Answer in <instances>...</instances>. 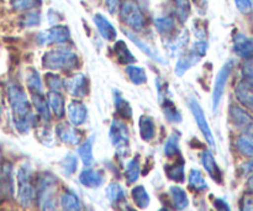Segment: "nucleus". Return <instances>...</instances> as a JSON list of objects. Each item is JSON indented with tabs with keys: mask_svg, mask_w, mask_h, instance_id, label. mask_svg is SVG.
Segmentation results:
<instances>
[{
	"mask_svg": "<svg viewBox=\"0 0 253 211\" xmlns=\"http://www.w3.org/2000/svg\"><path fill=\"white\" fill-rule=\"evenodd\" d=\"M7 99L12 111L15 128L21 133L29 132L35 124V116L26 91L19 84L11 83L7 86Z\"/></svg>",
	"mask_w": 253,
	"mask_h": 211,
	"instance_id": "nucleus-1",
	"label": "nucleus"
},
{
	"mask_svg": "<svg viewBox=\"0 0 253 211\" xmlns=\"http://www.w3.org/2000/svg\"><path fill=\"white\" fill-rule=\"evenodd\" d=\"M42 66L51 72H71L76 71L79 66V57L73 49L61 44L53 49H49L42 57Z\"/></svg>",
	"mask_w": 253,
	"mask_h": 211,
	"instance_id": "nucleus-2",
	"label": "nucleus"
},
{
	"mask_svg": "<svg viewBox=\"0 0 253 211\" xmlns=\"http://www.w3.org/2000/svg\"><path fill=\"white\" fill-rule=\"evenodd\" d=\"M120 19L131 31L140 32L146 27L147 20L140 5L135 0H124L119 7Z\"/></svg>",
	"mask_w": 253,
	"mask_h": 211,
	"instance_id": "nucleus-3",
	"label": "nucleus"
},
{
	"mask_svg": "<svg viewBox=\"0 0 253 211\" xmlns=\"http://www.w3.org/2000/svg\"><path fill=\"white\" fill-rule=\"evenodd\" d=\"M17 200L20 205L29 208L37 197V190L32 183L31 169L26 166H22L17 170Z\"/></svg>",
	"mask_w": 253,
	"mask_h": 211,
	"instance_id": "nucleus-4",
	"label": "nucleus"
},
{
	"mask_svg": "<svg viewBox=\"0 0 253 211\" xmlns=\"http://www.w3.org/2000/svg\"><path fill=\"white\" fill-rule=\"evenodd\" d=\"M36 40L41 46H52V44L61 46L71 40V32L64 25H53L48 30L40 32Z\"/></svg>",
	"mask_w": 253,
	"mask_h": 211,
	"instance_id": "nucleus-5",
	"label": "nucleus"
},
{
	"mask_svg": "<svg viewBox=\"0 0 253 211\" xmlns=\"http://www.w3.org/2000/svg\"><path fill=\"white\" fill-rule=\"evenodd\" d=\"M232 71H234V62L229 61L227 63H225L224 66H222V68L220 69L216 78H215L214 88H212V99H211L212 111H214V113H216L217 108H219L220 103H221V99L225 93V88H226V84L227 82H229Z\"/></svg>",
	"mask_w": 253,
	"mask_h": 211,
	"instance_id": "nucleus-6",
	"label": "nucleus"
},
{
	"mask_svg": "<svg viewBox=\"0 0 253 211\" xmlns=\"http://www.w3.org/2000/svg\"><path fill=\"white\" fill-rule=\"evenodd\" d=\"M109 137H110L111 143L114 147L118 150L120 155H126L128 148V141H130V135H128L127 126L124 121L115 119L110 125V131H109Z\"/></svg>",
	"mask_w": 253,
	"mask_h": 211,
	"instance_id": "nucleus-7",
	"label": "nucleus"
},
{
	"mask_svg": "<svg viewBox=\"0 0 253 211\" xmlns=\"http://www.w3.org/2000/svg\"><path fill=\"white\" fill-rule=\"evenodd\" d=\"M63 89L76 99H82L86 96L89 91L88 78L81 72L71 74L63 81Z\"/></svg>",
	"mask_w": 253,
	"mask_h": 211,
	"instance_id": "nucleus-8",
	"label": "nucleus"
},
{
	"mask_svg": "<svg viewBox=\"0 0 253 211\" xmlns=\"http://www.w3.org/2000/svg\"><path fill=\"white\" fill-rule=\"evenodd\" d=\"M189 108H190V111H192L193 116H194L195 123H197L198 127H199V130L202 131L203 136H204L205 141L209 143L210 147L214 148L215 147L214 135H212L211 128H210L209 123H208L207 116H205L202 105H200L199 101H198L195 98H190L189 99Z\"/></svg>",
	"mask_w": 253,
	"mask_h": 211,
	"instance_id": "nucleus-9",
	"label": "nucleus"
},
{
	"mask_svg": "<svg viewBox=\"0 0 253 211\" xmlns=\"http://www.w3.org/2000/svg\"><path fill=\"white\" fill-rule=\"evenodd\" d=\"M229 114L232 124L237 128L242 130L247 135L253 136V118L249 111L240 108L239 105H231L229 109Z\"/></svg>",
	"mask_w": 253,
	"mask_h": 211,
	"instance_id": "nucleus-10",
	"label": "nucleus"
},
{
	"mask_svg": "<svg viewBox=\"0 0 253 211\" xmlns=\"http://www.w3.org/2000/svg\"><path fill=\"white\" fill-rule=\"evenodd\" d=\"M56 136L66 145L77 146L83 140V133L69 123H59L56 126Z\"/></svg>",
	"mask_w": 253,
	"mask_h": 211,
	"instance_id": "nucleus-11",
	"label": "nucleus"
},
{
	"mask_svg": "<svg viewBox=\"0 0 253 211\" xmlns=\"http://www.w3.org/2000/svg\"><path fill=\"white\" fill-rule=\"evenodd\" d=\"M66 114L68 115L69 124L78 127L85 124L88 119V108L81 99H74L69 101V104L66 108Z\"/></svg>",
	"mask_w": 253,
	"mask_h": 211,
	"instance_id": "nucleus-12",
	"label": "nucleus"
},
{
	"mask_svg": "<svg viewBox=\"0 0 253 211\" xmlns=\"http://www.w3.org/2000/svg\"><path fill=\"white\" fill-rule=\"evenodd\" d=\"M124 32H125L126 36H127L128 39H130L131 41H132L133 43H135L136 46H137L138 48H140L141 51L143 52V53L147 54V56L150 57L151 59H153V61L157 62V63H160V64H166V63H167V62H166V59L163 58L162 54L158 53V52L156 51V49L153 48V47L151 46V44H148L147 42L145 41V40L141 39V37L138 36V35L136 34V32L131 31V30H126V29H124Z\"/></svg>",
	"mask_w": 253,
	"mask_h": 211,
	"instance_id": "nucleus-13",
	"label": "nucleus"
},
{
	"mask_svg": "<svg viewBox=\"0 0 253 211\" xmlns=\"http://www.w3.org/2000/svg\"><path fill=\"white\" fill-rule=\"evenodd\" d=\"M79 182L82 185L90 189H96L101 187L105 182V175L101 169H95V168H85L79 174Z\"/></svg>",
	"mask_w": 253,
	"mask_h": 211,
	"instance_id": "nucleus-14",
	"label": "nucleus"
},
{
	"mask_svg": "<svg viewBox=\"0 0 253 211\" xmlns=\"http://www.w3.org/2000/svg\"><path fill=\"white\" fill-rule=\"evenodd\" d=\"M202 58H203L202 54H200L199 52L195 51L193 47L189 49V52H187V53L183 52V53L179 56V58H178L177 64H175V68H174L175 74L182 77L183 74L187 73V72L189 71L192 67H194Z\"/></svg>",
	"mask_w": 253,
	"mask_h": 211,
	"instance_id": "nucleus-15",
	"label": "nucleus"
},
{
	"mask_svg": "<svg viewBox=\"0 0 253 211\" xmlns=\"http://www.w3.org/2000/svg\"><path fill=\"white\" fill-rule=\"evenodd\" d=\"M234 52L244 59L253 58V37L244 34H236L234 36Z\"/></svg>",
	"mask_w": 253,
	"mask_h": 211,
	"instance_id": "nucleus-16",
	"label": "nucleus"
},
{
	"mask_svg": "<svg viewBox=\"0 0 253 211\" xmlns=\"http://www.w3.org/2000/svg\"><path fill=\"white\" fill-rule=\"evenodd\" d=\"M14 193L12 184V168L9 163L0 166V203Z\"/></svg>",
	"mask_w": 253,
	"mask_h": 211,
	"instance_id": "nucleus-17",
	"label": "nucleus"
},
{
	"mask_svg": "<svg viewBox=\"0 0 253 211\" xmlns=\"http://www.w3.org/2000/svg\"><path fill=\"white\" fill-rule=\"evenodd\" d=\"M93 21L95 24V27L98 29L99 34L103 37L105 41L113 42L116 40V36H118V31L114 27V25L104 16L103 14H95L93 16Z\"/></svg>",
	"mask_w": 253,
	"mask_h": 211,
	"instance_id": "nucleus-18",
	"label": "nucleus"
},
{
	"mask_svg": "<svg viewBox=\"0 0 253 211\" xmlns=\"http://www.w3.org/2000/svg\"><path fill=\"white\" fill-rule=\"evenodd\" d=\"M158 100H160L161 106H162V110H163V114H165L166 119H167L169 123H174V124L182 123L183 120L182 114H180V111L178 110L175 104L170 100L168 94H166V95H162V96H158Z\"/></svg>",
	"mask_w": 253,
	"mask_h": 211,
	"instance_id": "nucleus-19",
	"label": "nucleus"
},
{
	"mask_svg": "<svg viewBox=\"0 0 253 211\" xmlns=\"http://www.w3.org/2000/svg\"><path fill=\"white\" fill-rule=\"evenodd\" d=\"M47 101H48L49 109L56 118L62 119L66 116V99L61 91H48Z\"/></svg>",
	"mask_w": 253,
	"mask_h": 211,
	"instance_id": "nucleus-20",
	"label": "nucleus"
},
{
	"mask_svg": "<svg viewBox=\"0 0 253 211\" xmlns=\"http://www.w3.org/2000/svg\"><path fill=\"white\" fill-rule=\"evenodd\" d=\"M202 163L208 174H209L215 182H222V172L219 168V166H217L216 161H215L214 156H212V153L210 152V151H204V152H203Z\"/></svg>",
	"mask_w": 253,
	"mask_h": 211,
	"instance_id": "nucleus-21",
	"label": "nucleus"
},
{
	"mask_svg": "<svg viewBox=\"0 0 253 211\" xmlns=\"http://www.w3.org/2000/svg\"><path fill=\"white\" fill-rule=\"evenodd\" d=\"M235 95L241 105L253 111V86L246 82H240L235 88Z\"/></svg>",
	"mask_w": 253,
	"mask_h": 211,
	"instance_id": "nucleus-22",
	"label": "nucleus"
},
{
	"mask_svg": "<svg viewBox=\"0 0 253 211\" xmlns=\"http://www.w3.org/2000/svg\"><path fill=\"white\" fill-rule=\"evenodd\" d=\"M32 105L36 109V113L40 118L42 119L43 123H49L51 121V109H49L47 98L43 95V93L31 94Z\"/></svg>",
	"mask_w": 253,
	"mask_h": 211,
	"instance_id": "nucleus-23",
	"label": "nucleus"
},
{
	"mask_svg": "<svg viewBox=\"0 0 253 211\" xmlns=\"http://www.w3.org/2000/svg\"><path fill=\"white\" fill-rule=\"evenodd\" d=\"M94 140H95V136H89L86 140H84L83 142L79 143L78 148H77V153H78V156L81 157L83 165L86 166V167H90L91 165H94Z\"/></svg>",
	"mask_w": 253,
	"mask_h": 211,
	"instance_id": "nucleus-24",
	"label": "nucleus"
},
{
	"mask_svg": "<svg viewBox=\"0 0 253 211\" xmlns=\"http://www.w3.org/2000/svg\"><path fill=\"white\" fill-rule=\"evenodd\" d=\"M114 53H115L116 61L120 64H125V66H130L136 62L135 56L130 52L127 44L124 41H118L114 44Z\"/></svg>",
	"mask_w": 253,
	"mask_h": 211,
	"instance_id": "nucleus-25",
	"label": "nucleus"
},
{
	"mask_svg": "<svg viewBox=\"0 0 253 211\" xmlns=\"http://www.w3.org/2000/svg\"><path fill=\"white\" fill-rule=\"evenodd\" d=\"M184 168H185L184 161H183L182 157H179V160L173 162L172 165L166 166L165 172L170 180H174V182H178V183H183L185 180Z\"/></svg>",
	"mask_w": 253,
	"mask_h": 211,
	"instance_id": "nucleus-26",
	"label": "nucleus"
},
{
	"mask_svg": "<svg viewBox=\"0 0 253 211\" xmlns=\"http://www.w3.org/2000/svg\"><path fill=\"white\" fill-rule=\"evenodd\" d=\"M114 105L118 115L124 120H130L132 118V108L130 103L119 93V90L114 91Z\"/></svg>",
	"mask_w": 253,
	"mask_h": 211,
	"instance_id": "nucleus-27",
	"label": "nucleus"
},
{
	"mask_svg": "<svg viewBox=\"0 0 253 211\" xmlns=\"http://www.w3.org/2000/svg\"><path fill=\"white\" fill-rule=\"evenodd\" d=\"M138 127H140V135L142 140L151 141L156 136V124L151 116L143 115L138 121Z\"/></svg>",
	"mask_w": 253,
	"mask_h": 211,
	"instance_id": "nucleus-28",
	"label": "nucleus"
},
{
	"mask_svg": "<svg viewBox=\"0 0 253 211\" xmlns=\"http://www.w3.org/2000/svg\"><path fill=\"white\" fill-rule=\"evenodd\" d=\"M155 27L158 34L163 36H172L175 31V19L172 16H160L155 19Z\"/></svg>",
	"mask_w": 253,
	"mask_h": 211,
	"instance_id": "nucleus-29",
	"label": "nucleus"
},
{
	"mask_svg": "<svg viewBox=\"0 0 253 211\" xmlns=\"http://www.w3.org/2000/svg\"><path fill=\"white\" fill-rule=\"evenodd\" d=\"M61 207L64 211H82V202L76 193L67 190L61 197Z\"/></svg>",
	"mask_w": 253,
	"mask_h": 211,
	"instance_id": "nucleus-30",
	"label": "nucleus"
},
{
	"mask_svg": "<svg viewBox=\"0 0 253 211\" xmlns=\"http://www.w3.org/2000/svg\"><path fill=\"white\" fill-rule=\"evenodd\" d=\"M169 195L175 209L179 211L187 209L189 205V199H188V195L184 189H182L180 187H172L169 189Z\"/></svg>",
	"mask_w": 253,
	"mask_h": 211,
	"instance_id": "nucleus-31",
	"label": "nucleus"
},
{
	"mask_svg": "<svg viewBox=\"0 0 253 211\" xmlns=\"http://www.w3.org/2000/svg\"><path fill=\"white\" fill-rule=\"evenodd\" d=\"M105 194L106 198H108L109 202L111 204H121V203L125 202V198H126V193L124 190V188L121 187L119 183H110V184L106 187L105 190Z\"/></svg>",
	"mask_w": 253,
	"mask_h": 211,
	"instance_id": "nucleus-32",
	"label": "nucleus"
},
{
	"mask_svg": "<svg viewBox=\"0 0 253 211\" xmlns=\"http://www.w3.org/2000/svg\"><path fill=\"white\" fill-rule=\"evenodd\" d=\"M189 41V35L187 31H182L179 35L173 37L172 41L168 43V51L174 56V54H182L184 48L187 47Z\"/></svg>",
	"mask_w": 253,
	"mask_h": 211,
	"instance_id": "nucleus-33",
	"label": "nucleus"
},
{
	"mask_svg": "<svg viewBox=\"0 0 253 211\" xmlns=\"http://www.w3.org/2000/svg\"><path fill=\"white\" fill-rule=\"evenodd\" d=\"M125 72L131 83L136 84V85H142L147 82V74H146V71L142 67L130 64V66H126Z\"/></svg>",
	"mask_w": 253,
	"mask_h": 211,
	"instance_id": "nucleus-34",
	"label": "nucleus"
},
{
	"mask_svg": "<svg viewBox=\"0 0 253 211\" xmlns=\"http://www.w3.org/2000/svg\"><path fill=\"white\" fill-rule=\"evenodd\" d=\"M26 85L30 94L43 93V82H42V78L39 74V72H36L35 69H32V71L27 73Z\"/></svg>",
	"mask_w": 253,
	"mask_h": 211,
	"instance_id": "nucleus-35",
	"label": "nucleus"
},
{
	"mask_svg": "<svg viewBox=\"0 0 253 211\" xmlns=\"http://www.w3.org/2000/svg\"><path fill=\"white\" fill-rule=\"evenodd\" d=\"M188 183H189V187L195 192H204V190L208 189L207 180H205L204 175L199 169L190 170Z\"/></svg>",
	"mask_w": 253,
	"mask_h": 211,
	"instance_id": "nucleus-36",
	"label": "nucleus"
},
{
	"mask_svg": "<svg viewBox=\"0 0 253 211\" xmlns=\"http://www.w3.org/2000/svg\"><path fill=\"white\" fill-rule=\"evenodd\" d=\"M131 195H132L133 203L136 204V207L140 208V209H146L150 205V195H148L147 190L142 187V185H137V187L132 188L131 190Z\"/></svg>",
	"mask_w": 253,
	"mask_h": 211,
	"instance_id": "nucleus-37",
	"label": "nucleus"
},
{
	"mask_svg": "<svg viewBox=\"0 0 253 211\" xmlns=\"http://www.w3.org/2000/svg\"><path fill=\"white\" fill-rule=\"evenodd\" d=\"M179 137L180 135L178 132H173L172 135L168 137L167 142L165 145V155L168 158L172 157H182L180 156V148H179Z\"/></svg>",
	"mask_w": 253,
	"mask_h": 211,
	"instance_id": "nucleus-38",
	"label": "nucleus"
},
{
	"mask_svg": "<svg viewBox=\"0 0 253 211\" xmlns=\"http://www.w3.org/2000/svg\"><path fill=\"white\" fill-rule=\"evenodd\" d=\"M141 172V166L138 158H132L131 161H128L127 165L125 168V178L127 180L128 184H132V183L137 182L138 177H140Z\"/></svg>",
	"mask_w": 253,
	"mask_h": 211,
	"instance_id": "nucleus-39",
	"label": "nucleus"
},
{
	"mask_svg": "<svg viewBox=\"0 0 253 211\" xmlns=\"http://www.w3.org/2000/svg\"><path fill=\"white\" fill-rule=\"evenodd\" d=\"M236 147L246 157H253V136L247 133L240 136L237 138Z\"/></svg>",
	"mask_w": 253,
	"mask_h": 211,
	"instance_id": "nucleus-40",
	"label": "nucleus"
},
{
	"mask_svg": "<svg viewBox=\"0 0 253 211\" xmlns=\"http://www.w3.org/2000/svg\"><path fill=\"white\" fill-rule=\"evenodd\" d=\"M77 168H78V160L73 153H68L61 162V172L66 177H71L76 173Z\"/></svg>",
	"mask_w": 253,
	"mask_h": 211,
	"instance_id": "nucleus-41",
	"label": "nucleus"
},
{
	"mask_svg": "<svg viewBox=\"0 0 253 211\" xmlns=\"http://www.w3.org/2000/svg\"><path fill=\"white\" fill-rule=\"evenodd\" d=\"M44 83L49 91H62L63 90V79L56 72H47L44 74Z\"/></svg>",
	"mask_w": 253,
	"mask_h": 211,
	"instance_id": "nucleus-42",
	"label": "nucleus"
},
{
	"mask_svg": "<svg viewBox=\"0 0 253 211\" xmlns=\"http://www.w3.org/2000/svg\"><path fill=\"white\" fill-rule=\"evenodd\" d=\"M174 9L177 19L180 22L187 21L190 15V1L189 0H174Z\"/></svg>",
	"mask_w": 253,
	"mask_h": 211,
	"instance_id": "nucleus-43",
	"label": "nucleus"
},
{
	"mask_svg": "<svg viewBox=\"0 0 253 211\" xmlns=\"http://www.w3.org/2000/svg\"><path fill=\"white\" fill-rule=\"evenodd\" d=\"M42 0H11V6L16 11H31L41 5Z\"/></svg>",
	"mask_w": 253,
	"mask_h": 211,
	"instance_id": "nucleus-44",
	"label": "nucleus"
},
{
	"mask_svg": "<svg viewBox=\"0 0 253 211\" xmlns=\"http://www.w3.org/2000/svg\"><path fill=\"white\" fill-rule=\"evenodd\" d=\"M40 24H41V14L36 10L27 11L21 19V25L24 27H35L39 26Z\"/></svg>",
	"mask_w": 253,
	"mask_h": 211,
	"instance_id": "nucleus-45",
	"label": "nucleus"
},
{
	"mask_svg": "<svg viewBox=\"0 0 253 211\" xmlns=\"http://www.w3.org/2000/svg\"><path fill=\"white\" fill-rule=\"evenodd\" d=\"M241 72L245 82L253 86V58L247 59V62H245V64L242 66Z\"/></svg>",
	"mask_w": 253,
	"mask_h": 211,
	"instance_id": "nucleus-46",
	"label": "nucleus"
},
{
	"mask_svg": "<svg viewBox=\"0 0 253 211\" xmlns=\"http://www.w3.org/2000/svg\"><path fill=\"white\" fill-rule=\"evenodd\" d=\"M236 4L237 9L242 12V14H249L252 10V1L251 0H234Z\"/></svg>",
	"mask_w": 253,
	"mask_h": 211,
	"instance_id": "nucleus-47",
	"label": "nucleus"
},
{
	"mask_svg": "<svg viewBox=\"0 0 253 211\" xmlns=\"http://www.w3.org/2000/svg\"><path fill=\"white\" fill-rule=\"evenodd\" d=\"M240 211H253V197L252 195H245L241 200Z\"/></svg>",
	"mask_w": 253,
	"mask_h": 211,
	"instance_id": "nucleus-48",
	"label": "nucleus"
},
{
	"mask_svg": "<svg viewBox=\"0 0 253 211\" xmlns=\"http://www.w3.org/2000/svg\"><path fill=\"white\" fill-rule=\"evenodd\" d=\"M214 208L216 211H231L229 203L225 199H221V198H216L214 200Z\"/></svg>",
	"mask_w": 253,
	"mask_h": 211,
	"instance_id": "nucleus-49",
	"label": "nucleus"
},
{
	"mask_svg": "<svg viewBox=\"0 0 253 211\" xmlns=\"http://www.w3.org/2000/svg\"><path fill=\"white\" fill-rule=\"evenodd\" d=\"M105 6L110 14H115L120 7V0H105Z\"/></svg>",
	"mask_w": 253,
	"mask_h": 211,
	"instance_id": "nucleus-50",
	"label": "nucleus"
},
{
	"mask_svg": "<svg viewBox=\"0 0 253 211\" xmlns=\"http://www.w3.org/2000/svg\"><path fill=\"white\" fill-rule=\"evenodd\" d=\"M242 169H244V172L246 173V174H253V160L245 163V165L242 166Z\"/></svg>",
	"mask_w": 253,
	"mask_h": 211,
	"instance_id": "nucleus-51",
	"label": "nucleus"
},
{
	"mask_svg": "<svg viewBox=\"0 0 253 211\" xmlns=\"http://www.w3.org/2000/svg\"><path fill=\"white\" fill-rule=\"evenodd\" d=\"M249 188H250V190H251V192L253 193V177L251 178V179H250V182H249Z\"/></svg>",
	"mask_w": 253,
	"mask_h": 211,
	"instance_id": "nucleus-52",
	"label": "nucleus"
},
{
	"mask_svg": "<svg viewBox=\"0 0 253 211\" xmlns=\"http://www.w3.org/2000/svg\"><path fill=\"white\" fill-rule=\"evenodd\" d=\"M1 116H2V106L0 104V121H1Z\"/></svg>",
	"mask_w": 253,
	"mask_h": 211,
	"instance_id": "nucleus-53",
	"label": "nucleus"
},
{
	"mask_svg": "<svg viewBox=\"0 0 253 211\" xmlns=\"http://www.w3.org/2000/svg\"><path fill=\"white\" fill-rule=\"evenodd\" d=\"M158 211H170V210H168V209H166V208H163V209H161V210H158Z\"/></svg>",
	"mask_w": 253,
	"mask_h": 211,
	"instance_id": "nucleus-54",
	"label": "nucleus"
},
{
	"mask_svg": "<svg viewBox=\"0 0 253 211\" xmlns=\"http://www.w3.org/2000/svg\"><path fill=\"white\" fill-rule=\"evenodd\" d=\"M126 211H135V210L131 209V208H127V209H126Z\"/></svg>",
	"mask_w": 253,
	"mask_h": 211,
	"instance_id": "nucleus-55",
	"label": "nucleus"
}]
</instances>
